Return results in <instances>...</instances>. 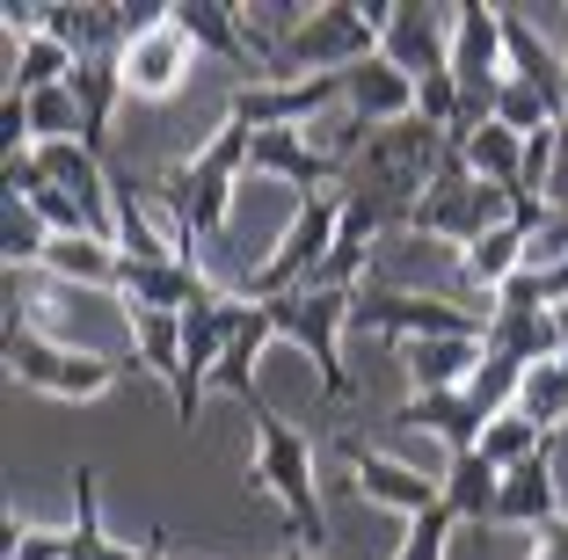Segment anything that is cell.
Listing matches in <instances>:
<instances>
[{"mask_svg":"<svg viewBox=\"0 0 568 560\" xmlns=\"http://www.w3.org/2000/svg\"><path fill=\"white\" fill-rule=\"evenodd\" d=\"M525 247H532V226H525V218H503L496 233H481L474 247H459V277H467L474 292L496 298L503 284L525 269Z\"/></svg>","mask_w":568,"mask_h":560,"instance_id":"d6986e66","label":"cell"},{"mask_svg":"<svg viewBox=\"0 0 568 560\" xmlns=\"http://www.w3.org/2000/svg\"><path fill=\"white\" fill-rule=\"evenodd\" d=\"M437 488H445V510L459 517V525H496L503 474L481 459V451H452V459H445V474H437Z\"/></svg>","mask_w":568,"mask_h":560,"instance_id":"ffe728a7","label":"cell"},{"mask_svg":"<svg viewBox=\"0 0 568 560\" xmlns=\"http://www.w3.org/2000/svg\"><path fill=\"white\" fill-rule=\"evenodd\" d=\"M481 357H488L481 335H437V343H408V349H402L408 394H459V386L481 371Z\"/></svg>","mask_w":568,"mask_h":560,"instance_id":"e0dca14e","label":"cell"},{"mask_svg":"<svg viewBox=\"0 0 568 560\" xmlns=\"http://www.w3.org/2000/svg\"><path fill=\"white\" fill-rule=\"evenodd\" d=\"M284 560H314V553H284Z\"/></svg>","mask_w":568,"mask_h":560,"instance_id":"f35d334b","label":"cell"},{"mask_svg":"<svg viewBox=\"0 0 568 560\" xmlns=\"http://www.w3.org/2000/svg\"><path fill=\"white\" fill-rule=\"evenodd\" d=\"M547 212L568 218V124L554 132V175H547Z\"/></svg>","mask_w":568,"mask_h":560,"instance_id":"d590c367","label":"cell"},{"mask_svg":"<svg viewBox=\"0 0 568 560\" xmlns=\"http://www.w3.org/2000/svg\"><path fill=\"white\" fill-rule=\"evenodd\" d=\"M175 30L197 44V59L241 67V88L263 81V67H255V51H248V30H241V0H175Z\"/></svg>","mask_w":568,"mask_h":560,"instance_id":"5bb4252c","label":"cell"},{"mask_svg":"<svg viewBox=\"0 0 568 560\" xmlns=\"http://www.w3.org/2000/svg\"><path fill=\"white\" fill-rule=\"evenodd\" d=\"M241 320H248V298L241 292H204L183 314V394H175V422L183 429H197V400H204V386H212V371L226 364Z\"/></svg>","mask_w":568,"mask_h":560,"instance_id":"52a82bcc","label":"cell"},{"mask_svg":"<svg viewBox=\"0 0 568 560\" xmlns=\"http://www.w3.org/2000/svg\"><path fill=\"white\" fill-rule=\"evenodd\" d=\"M459 110H467V88L452 81V67H437V73H423L416 81V116L423 124H437V132H459Z\"/></svg>","mask_w":568,"mask_h":560,"instance_id":"d6a6232c","label":"cell"},{"mask_svg":"<svg viewBox=\"0 0 568 560\" xmlns=\"http://www.w3.org/2000/svg\"><path fill=\"white\" fill-rule=\"evenodd\" d=\"M139 560H190V553H175V539H168V525H153L146 539H139Z\"/></svg>","mask_w":568,"mask_h":560,"instance_id":"74e56055","label":"cell"},{"mask_svg":"<svg viewBox=\"0 0 568 560\" xmlns=\"http://www.w3.org/2000/svg\"><path fill=\"white\" fill-rule=\"evenodd\" d=\"M263 314L277 320V335H284V343H300L306 357H314L321 394H328L335 408H351V400H357V379H351V364H343V335H351L357 292H321V284H306V292L270 298Z\"/></svg>","mask_w":568,"mask_h":560,"instance_id":"5b68a950","label":"cell"},{"mask_svg":"<svg viewBox=\"0 0 568 560\" xmlns=\"http://www.w3.org/2000/svg\"><path fill=\"white\" fill-rule=\"evenodd\" d=\"M248 495H270L284 510V539L292 553H314L328 546V510H321V488H314V437L277 415H255V459H248Z\"/></svg>","mask_w":568,"mask_h":560,"instance_id":"3957f363","label":"cell"},{"mask_svg":"<svg viewBox=\"0 0 568 560\" xmlns=\"http://www.w3.org/2000/svg\"><path fill=\"white\" fill-rule=\"evenodd\" d=\"M44 247H51L44 218H37L22 197H0V263H8V269H22V263L44 269Z\"/></svg>","mask_w":568,"mask_h":560,"instance_id":"f546056e","label":"cell"},{"mask_svg":"<svg viewBox=\"0 0 568 560\" xmlns=\"http://www.w3.org/2000/svg\"><path fill=\"white\" fill-rule=\"evenodd\" d=\"M452 531H459V517L437 502V510H423V517H408V539H402V553L394 560H445V546H452Z\"/></svg>","mask_w":568,"mask_h":560,"instance_id":"836d02e7","label":"cell"},{"mask_svg":"<svg viewBox=\"0 0 568 560\" xmlns=\"http://www.w3.org/2000/svg\"><path fill=\"white\" fill-rule=\"evenodd\" d=\"M445 67H452V81L467 88V102H496V88L510 81V59H503V8H488V0H459V8H452Z\"/></svg>","mask_w":568,"mask_h":560,"instance_id":"30bf717a","label":"cell"},{"mask_svg":"<svg viewBox=\"0 0 568 560\" xmlns=\"http://www.w3.org/2000/svg\"><path fill=\"white\" fill-rule=\"evenodd\" d=\"M452 146H459V161H467L481 182H496V190H510V197H518V182H525V139L518 132H503L496 116H488L481 132L452 139Z\"/></svg>","mask_w":568,"mask_h":560,"instance_id":"d4e9b609","label":"cell"},{"mask_svg":"<svg viewBox=\"0 0 568 560\" xmlns=\"http://www.w3.org/2000/svg\"><path fill=\"white\" fill-rule=\"evenodd\" d=\"M335 459L351 466V480H357V495H372V502H394L402 517H423V510H437L445 502V488H437L430 474H416V466H402V459H386V451H372L365 437H335Z\"/></svg>","mask_w":568,"mask_h":560,"instance_id":"7c38bea8","label":"cell"},{"mask_svg":"<svg viewBox=\"0 0 568 560\" xmlns=\"http://www.w3.org/2000/svg\"><path fill=\"white\" fill-rule=\"evenodd\" d=\"M554 451H539V459H525V466H510L503 474V495H496V525L503 531H547L554 517H568V502H561V488H554Z\"/></svg>","mask_w":568,"mask_h":560,"instance_id":"2e32d148","label":"cell"},{"mask_svg":"<svg viewBox=\"0 0 568 560\" xmlns=\"http://www.w3.org/2000/svg\"><path fill=\"white\" fill-rule=\"evenodd\" d=\"M197 73V44H190L183 30H175V16L161 22V30L132 37V44L118 51V81H124V102H168L183 95V81Z\"/></svg>","mask_w":568,"mask_h":560,"instance_id":"8fae6325","label":"cell"},{"mask_svg":"<svg viewBox=\"0 0 568 560\" xmlns=\"http://www.w3.org/2000/svg\"><path fill=\"white\" fill-rule=\"evenodd\" d=\"M474 451H481L496 474H510V466H525V459H539V451H554V429L525 422V415L510 408V415H496V422L481 429V445H474Z\"/></svg>","mask_w":568,"mask_h":560,"instance_id":"83f0119b","label":"cell"},{"mask_svg":"<svg viewBox=\"0 0 568 560\" xmlns=\"http://www.w3.org/2000/svg\"><path fill=\"white\" fill-rule=\"evenodd\" d=\"M8 560H73V539L67 531H22L16 517H8Z\"/></svg>","mask_w":568,"mask_h":560,"instance_id":"e575fe53","label":"cell"},{"mask_svg":"<svg viewBox=\"0 0 568 560\" xmlns=\"http://www.w3.org/2000/svg\"><path fill=\"white\" fill-rule=\"evenodd\" d=\"M503 218H518V197H510V190H496V182H481L467 161H459V146H452L445 167L430 175V190L416 197V212H408V233H430V241L474 247L481 233H496Z\"/></svg>","mask_w":568,"mask_h":560,"instance_id":"277c9868","label":"cell"},{"mask_svg":"<svg viewBox=\"0 0 568 560\" xmlns=\"http://www.w3.org/2000/svg\"><path fill=\"white\" fill-rule=\"evenodd\" d=\"M518 386H525V364H510V357H481V371L467 379V400H474V415H481V422H496V415L518 408Z\"/></svg>","mask_w":568,"mask_h":560,"instance_id":"1f68e13d","label":"cell"},{"mask_svg":"<svg viewBox=\"0 0 568 560\" xmlns=\"http://www.w3.org/2000/svg\"><path fill=\"white\" fill-rule=\"evenodd\" d=\"M386 422L394 429H423V437H437V445H445V459L452 451H474L481 445V415H474V400H467V386H459V394H408L402 408L386 415Z\"/></svg>","mask_w":568,"mask_h":560,"instance_id":"ac0fdd59","label":"cell"},{"mask_svg":"<svg viewBox=\"0 0 568 560\" xmlns=\"http://www.w3.org/2000/svg\"><path fill=\"white\" fill-rule=\"evenodd\" d=\"M22 110H30V146H51V139H81V95L67 88H51V95H22Z\"/></svg>","mask_w":568,"mask_h":560,"instance_id":"4dcf8cb0","label":"cell"},{"mask_svg":"<svg viewBox=\"0 0 568 560\" xmlns=\"http://www.w3.org/2000/svg\"><path fill=\"white\" fill-rule=\"evenodd\" d=\"M277 343V320L263 314V306H248V320H241V335H234V349H226V364L212 371V386L219 394H234V400H248L255 415H263V394H255V357Z\"/></svg>","mask_w":568,"mask_h":560,"instance_id":"484cf974","label":"cell"},{"mask_svg":"<svg viewBox=\"0 0 568 560\" xmlns=\"http://www.w3.org/2000/svg\"><path fill=\"white\" fill-rule=\"evenodd\" d=\"M248 146H255L248 124H241V116H219V132L204 139L197 153H183V161H168L161 175H153V197H161V212L175 218L183 241H226L234 182L248 175Z\"/></svg>","mask_w":568,"mask_h":560,"instance_id":"6da1fadb","label":"cell"},{"mask_svg":"<svg viewBox=\"0 0 568 560\" xmlns=\"http://www.w3.org/2000/svg\"><path fill=\"white\" fill-rule=\"evenodd\" d=\"M132 320V349H139V371L168 386V400L183 394V314H124Z\"/></svg>","mask_w":568,"mask_h":560,"instance_id":"cb8c5ba5","label":"cell"},{"mask_svg":"<svg viewBox=\"0 0 568 560\" xmlns=\"http://www.w3.org/2000/svg\"><path fill=\"white\" fill-rule=\"evenodd\" d=\"M488 357H510V364H554L561 357V328H554V314H503V306H488Z\"/></svg>","mask_w":568,"mask_h":560,"instance_id":"44dd1931","label":"cell"},{"mask_svg":"<svg viewBox=\"0 0 568 560\" xmlns=\"http://www.w3.org/2000/svg\"><path fill=\"white\" fill-rule=\"evenodd\" d=\"M0 364H8V379L22 394H44V400H102L124 371H139L124 357L67 349V343H51V335H37V320L22 314V298H8V314H0Z\"/></svg>","mask_w":568,"mask_h":560,"instance_id":"7a4b0ae2","label":"cell"},{"mask_svg":"<svg viewBox=\"0 0 568 560\" xmlns=\"http://www.w3.org/2000/svg\"><path fill=\"white\" fill-rule=\"evenodd\" d=\"M343 110L357 116V124H402V116H416V81H408L394 59H365V67L343 73Z\"/></svg>","mask_w":568,"mask_h":560,"instance_id":"9a60e30c","label":"cell"},{"mask_svg":"<svg viewBox=\"0 0 568 560\" xmlns=\"http://www.w3.org/2000/svg\"><path fill=\"white\" fill-rule=\"evenodd\" d=\"M452 51V8H423V0H394V16H386V44L379 59H394V67L408 73V81H423V73L445 67Z\"/></svg>","mask_w":568,"mask_h":560,"instance_id":"4fadbf2b","label":"cell"},{"mask_svg":"<svg viewBox=\"0 0 568 560\" xmlns=\"http://www.w3.org/2000/svg\"><path fill=\"white\" fill-rule=\"evenodd\" d=\"M351 328L408 349V343H437V335H488V314L452 306V298H430V292H379V284H365Z\"/></svg>","mask_w":568,"mask_h":560,"instance_id":"8992f818","label":"cell"},{"mask_svg":"<svg viewBox=\"0 0 568 560\" xmlns=\"http://www.w3.org/2000/svg\"><path fill=\"white\" fill-rule=\"evenodd\" d=\"M44 269H51L59 284L110 292V298H118V284H124V255H118L110 241H88V233H81V241H51V247H44Z\"/></svg>","mask_w":568,"mask_h":560,"instance_id":"7402d4cb","label":"cell"},{"mask_svg":"<svg viewBox=\"0 0 568 560\" xmlns=\"http://www.w3.org/2000/svg\"><path fill=\"white\" fill-rule=\"evenodd\" d=\"M518 415L561 437V422H568V364H561V357H554V364H532V371H525V386H518Z\"/></svg>","mask_w":568,"mask_h":560,"instance_id":"f1b7e54d","label":"cell"},{"mask_svg":"<svg viewBox=\"0 0 568 560\" xmlns=\"http://www.w3.org/2000/svg\"><path fill=\"white\" fill-rule=\"evenodd\" d=\"M73 560H139V546H124V539H110L102 531V480H95V466H73Z\"/></svg>","mask_w":568,"mask_h":560,"instance_id":"603a6c76","label":"cell"},{"mask_svg":"<svg viewBox=\"0 0 568 560\" xmlns=\"http://www.w3.org/2000/svg\"><path fill=\"white\" fill-rule=\"evenodd\" d=\"M73 67H81V59H73L67 44H59V37H22L16 44V67H8V95H51V88H67L73 81Z\"/></svg>","mask_w":568,"mask_h":560,"instance_id":"4316f807","label":"cell"},{"mask_svg":"<svg viewBox=\"0 0 568 560\" xmlns=\"http://www.w3.org/2000/svg\"><path fill=\"white\" fill-rule=\"evenodd\" d=\"M248 175L255 182H277V190H300V204H306V197L343 190V182H351V161H343L335 146H314L306 132H255Z\"/></svg>","mask_w":568,"mask_h":560,"instance_id":"ba28073f","label":"cell"},{"mask_svg":"<svg viewBox=\"0 0 568 560\" xmlns=\"http://www.w3.org/2000/svg\"><path fill=\"white\" fill-rule=\"evenodd\" d=\"M321 110H343V73H314V81H255L226 95V116H241L248 132H306Z\"/></svg>","mask_w":568,"mask_h":560,"instance_id":"9c48e42d","label":"cell"},{"mask_svg":"<svg viewBox=\"0 0 568 560\" xmlns=\"http://www.w3.org/2000/svg\"><path fill=\"white\" fill-rule=\"evenodd\" d=\"M525 560H568V517H554L547 531H532V553Z\"/></svg>","mask_w":568,"mask_h":560,"instance_id":"8d00e7d4","label":"cell"}]
</instances>
